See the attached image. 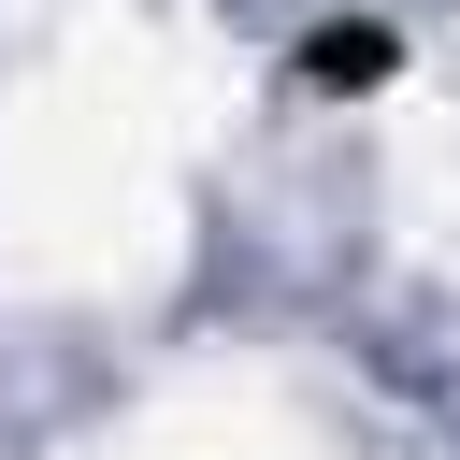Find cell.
<instances>
[{"mask_svg": "<svg viewBox=\"0 0 460 460\" xmlns=\"http://www.w3.org/2000/svg\"><path fill=\"white\" fill-rule=\"evenodd\" d=\"M302 86H388V29L359 14V29H316L302 43Z\"/></svg>", "mask_w": 460, "mask_h": 460, "instance_id": "1", "label": "cell"}]
</instances>
